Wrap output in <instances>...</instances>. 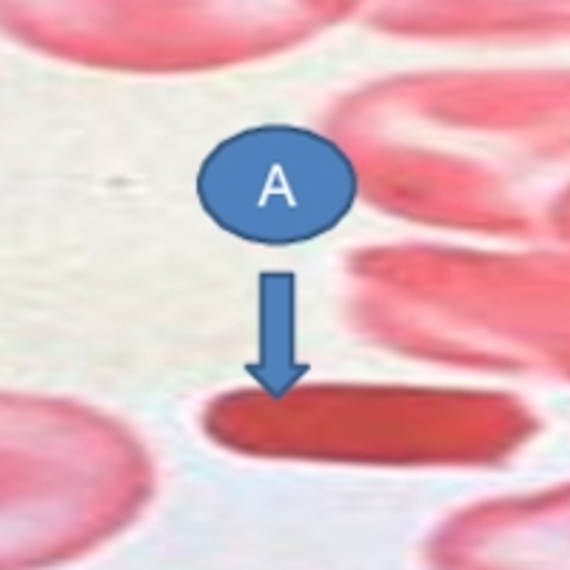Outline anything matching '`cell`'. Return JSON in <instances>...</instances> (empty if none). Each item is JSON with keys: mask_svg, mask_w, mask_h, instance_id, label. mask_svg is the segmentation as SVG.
I'll use <instances>...</instances> for the list:
<instances>
[{"mask_svg": "<svg viewBox=\"0 0 570 570\" xmlns=\"http://www.w3.org/2000/svg\"><path fill=\"white\" fill-rule=\"evenodd\" d=\"M155 493V456L120 416L0 389V570L89 557L137 525Z\"/></svg>", "mask_w": 570, "mask_h": 570, "instance_id": "cell-4", "label": "cell"}, {"mask_svg": "<svg viewBox=\"0 0 570 570\" xmlns=\"http://www.w3.org/2000/svg\"><path fill=\"white\" fill-rule=\"evenodd\" d=\"M203 436L259 462L376 471H488L517 460L542 416L480 383L312 380L237 385L208 396Z\"/></svg>", "mask_w": 570, "mask_h": 570, "instance_id": "cell-3", "label": "cell"}, {"mask_svg": "<svg viewBox=\"0 0 570 570\" xmlns=\"http://www.w3.org/2000/svg\"><path fill=\"white\" fill-rule=\"evenodd\" d=\"M323 131L354 200L434 237L553 240L570 191V71H400L345 91Z\"/></svg>", "mask_w": 570, "mask_h": 570, "instance_id": "cell-1", "label": "cell"}, {"mask_svg": "<svg viewBox=\"0 0 570 570\" xmlns=\"http://www.w3.org/2000/svg\"><path fill=\"white\" fill-rule=\"evenodd\" d=\"M343 308L405 363L570 389V243H371L345 257Z\"/></svg>", "mask_w": 570, "mask_h": 570, "instance_id": "cell-2", "label": "cell"}, {"mask_svg": "<svg viewBox=\"0 0 570 570\" xmlns=\"http://www.w3.org/2000/svg\"><path fill=\"white\" fill-rule=\"evenodd\" d=\"M422 553L428 570H570V480L462 505Z\"/></svg>", "mask_w": 570, "mask_h": 570, "instance_id": "cell-6", "label": "cell"}, {"mask_svg": "<svg viewBox=\"0 0 570 570\" xmlns=\"http://www.w3.org/2000/svg\"><path fill=\"white\" fill-rule=\"evenodd\" d=\"M365 18L391 38L434 43L570 38V0H368Z\"/></svg>", "mask_w": 570, "mask_h": 570, "instance_id": "cell-7", "label": "cell"}, {"mask_svg": "<svg viewBox=\"0 0 570 570\" xmlns=\"http://www.w3.org/2000/svg\"><path fill=\"white\" fill-rule=\"evenodd\" d=\"M553 240L570 243V191L564 195V200L559 203L557 217H553Z\"/></svg>", "mask_w": 570, "mask_h": 570, "instance_id": "cell-8", "label": "cell"}, {"mask_svg": "<svg viewBox=\"0 0 570 570\" xmlns=\"http://www.w3.org/2000/svg\"><path fill=\"white\" fill-rule=\"evenodd\" d=\"M368 0H0V32L83 69L180 78L294 52Z\"/></svg>", "mask_w": 570, "mask_h": 570, "instance_id": "cell-5", "label": "cell"}]
</instances>
